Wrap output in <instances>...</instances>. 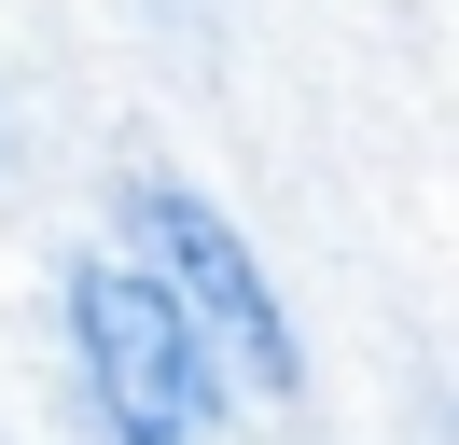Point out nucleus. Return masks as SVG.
Listing matches in <instances>:
<instances>
[{"mask_svg":"<svg viewBox=\"0 0 459 445\" xmlns=\"http://www.w3.org/2000/svg\"><path fill=\"white\" fill-rule=\"evenodd\" d=\"M140 222H153V292H168V320L195 334V362H237V389H264V404H292L307 389V348H292V320H279V278L251 265V237H237L223 209H209L195 181H153L140 195Z\"/></svg>","mask_w":459,"mask_h":445,"instance_id":"f257e3e1","label":"nucleus"},{"mask_svg":"<svg viewBox=\"0 0 459 445\" xmlns=\"http://www.w3.org/2000/svg\"><path fill=\"white\" fill-rule=\"evenodd\" d=\"M70 334H84V376H98V417H112L126 445H195L209 432V362L195 334L168 320V292H153L140 265H70Z\"/></svg>","mask_w":459,"mask_h":445,"instance_id":"f03ea898","label":"nucleus"}]
</instances>
